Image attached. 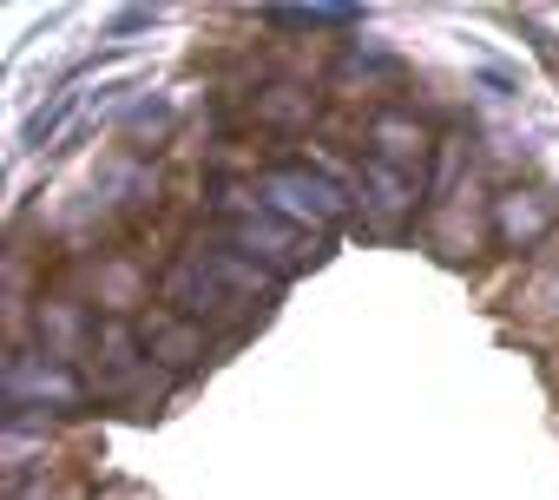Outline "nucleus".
Here are the masks:
<instances>
[{
    "instance_id": "0eeeda50",
    "label": "nucleus",
    "mask_w": 559,
    "mask_h": 500,
    "mask_svg": "<svg viewBox=\"0 0 559 500\" xmlns=\"http://www.w3.org/2000/svg\"><path fill=\"white\" fill-rule=\"evenodd\" d=\"M362 21V8H263V27H297V34H310V27H356Z\"/></svg>"
},
{
    "instance_id": "423d86ee",
    "label": "nucleus",
    "mask_w": 559,
    "mask_h": 500,
    "mask_svg": "<svg viewBox=\"0 0 559 500\" xmlns=\"http://www.w3.org/2000/svg\"><path fill=\"white\" fill-rule=\"evenodd\" d=\"M552 204L539 198V191H507L500 204H493V237L507 243V250H526V243H539L546 230H552Z\"/></svg>"
},
{
    "instance_id": "39448f33",
    "label": "nucleus",
    "mask_w": 559,
    "mask_h": 500,
    "mask_svg": "<svg viewBox=\"0 0 559 500\" xmlns=\"http://www.w3.org/2000/svg\"><path fill=\"white\" fill-rule=\"evenodd\" d=\"M369 145H376V165H395V171H421V158H428V132L408 119V112H376L369 119Z\"/></svg>"
},
{
    "instance_id": "f03ea898",
    "label": "nucleus",
    "mask_w": 559,
    "mask_h": 500,
    "mask_svg": "<svg viewBox=\"0 0 559 500\" xmlns=\"http://www.w3.org/2000/svg\"><path fill=\"white\" fill-rule=\"evenodd\" d=\"M263 204L276 217H290V224H343L349 211V191L310 165H284V171H270L263 178Z\"/></svg>"
},
{
    "instance_id": "9b49d317",
    "label": "nucleus",
    "mask_w": 559,
    "mask_h": 500,
    "mask_svg": "<svg viewBox=\"0 0 559 500\" xmlns=\"http://www.w3.org/2000/svg\"><path fill=\"white\" fill-rule=\"evenodd\" d=\"M152 21H158V14H152V8H126V14H119V21H112V27H106V34H112V40H119V34H139V27H152Z\"/></svg>"
},
{
    "instance_id": "7ed1b4c3",
    "label": "nucleus",
    "mask_w": 559,
    "mask_h": 500,
    "mask_svg": "<svg viewBox=\"0 0 559 500\" xmlns=\"http://www.w3.org/2000/svg\"><path fill=\"white\" fill-rule=\"evenodd\" d=\"M230 243L243 250V258L257 264H284V271H297L304 258H317V250H304V230L290 224V217H276L270 204H250V211H237L230 217Z\"/></svg>"
},
{
    "instance_id": "f257e3e1",
    "label": "nucleus",
    "mask_w": 559,
    "mask_h": 500,
    "mask_svg": "<svg viewBox=\"0 0 559 500\" xmlns=\"http://www.w3.org/2000/svg\"><path fill=\"white\" fill-rule=\"evenodd\" d=\"M257 297H270V271H257L243 250H191L165 277V303H178L185 317H204L224 303H257Z\"/></svg>"
},
{
    "instance_id": "6e6552de",
    "label": "nucleus",
    "mask_w": 559,
    "mask_h": 500,
    "mask_svg": "<svg viewBox=\"0 0 559 500\" xmlns=\"http://www.w3.org/2000/svg\"><path fill=\"white\" fill-rule=\"evenodd\" d=\"M362 184L376 191V204H382V211H415V178H408V171H395V165H376V158H369V165H362Z\"/></svg>"
},
{
    "instance_id": "1a4fd4ad",
    "label": "nucleus",
    "mask_w": 559,
    "mask_h": 500,
    "mask_svg": "<svg viewBox=\"0 0 559 500\" xmlns=\"http://www.w3.org/2000/svg\"><path fill=\"white\" fill-rule=\"evenodd\" d=\"M73 106H80V93H60L53 106H40V112H34V119L21 126V145H27V152H40V145H47V139H53V132H60V126L73 119Z\"/></svg>"
},
{
    "instance_id": "20e7f679",
    "label": "nucleus",
    "mask_w": 559,
    "mask_h": 500,
    "mask_svg": "<svg viewBox=\"0 0 559 500\" xmlns=\"http://www.w3.org/2000/svg\"><path fill=\"white\" fill-rule=\"evenodd\" d=\"M8 402H14V408H27V402L73 408V402H80V376L60 369V362H27V356H14V362H8Z\"/></svg>"
},
{
    "instance_id": "9d476101",
    "label": "nucleus",
    "mask_w": 559,
    "mask_h": 500,
    "mask_svg": "<svg viewBox=\"0 0 559 500\" xmlns=\"http://www.w3.org/2000/svg\"><path fill=\"white\" fill-rule=\"evenodd\" d=\"M310 99L304 93H290V86H276V99H263V119H290V112H304Z\"/></svg>"
}]
</instances>
